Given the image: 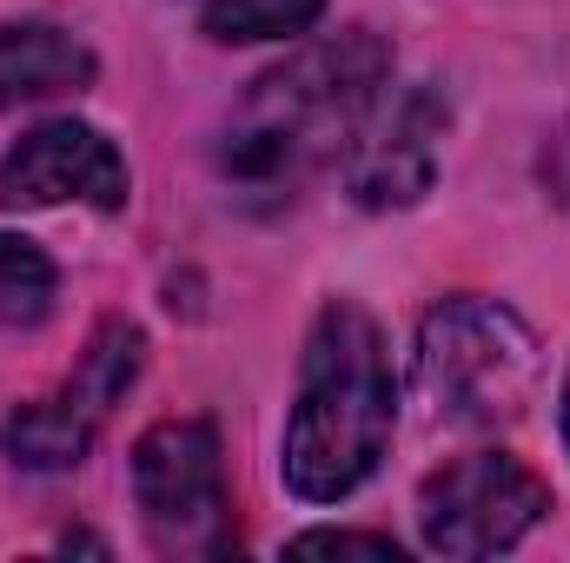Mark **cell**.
<instances>
[{"instance_id":"cell-1","label":"cell","mask_w":570,"mask_h":563,"mask_svg":"<svg viewBox=\"0 0 570 563\" xmlns=\"http://www.w3.org/2000/svg\"><path fill=\"white\" fill-rule=\"evenodd\" d=\"M392 73V53L372 27H345L305 53L273 67L226 120L219 134V172L239 199L285 206L312 172H325L358 140L379 87Z\"/></svg>"},{"instance_id":"cell-2","label":"cell","mask_w":570,"mask_h":563,"mask_svg":"<svg viewBox=\"0 0 570 563\" xmlns=\"http://www.w3.org/2000/svg\"><path fill=\"white\" fill-rule=\"evenodd\" d=\"M392 437V365L372 312L332 298L312 318L305 365H298V405L285 418V484L305 504L352 497Z\"/></svg>"},{"instance_id":"cell-3","label":"cell","mask_w":570,"mask_h":563,"mask_svg":"<svg viewBox=\"0 0 570 563\" xmlns=\"http://www.w3.org/2000/svg\"><path fill=\"white\" fill-rule=\"evenodd\" d=\"M544 358L531 325L491 298H444L419 325L412 392L431 431H498L538 398Z\"/></svg>"},{"instance_id":"cell-4","label":"cell","mask_w":570,"mask_h":563,"mask_svg":"<svg viewBox=\"0 0 570 563\" xmlns=\"http://www.w3.org/2000/svg\"><path fill=\"white\" fill-rule=\"evenodd\" d=\"M544 511H551V491H544L538 471H524L504 451H471V457H458V464L425 477L419 537L438 557H498Z\"/></svg>"},{"instance_id":"cell-5","label":"cell","mask_w":570,"mask_h":563,"mask_svg":"<svg viewBox=\"0 0 570 563\" xmlns=\"http://www.w3.org/2000/svg\"><path fill=\"white\" fill-rule=\"evenodd\" d=\"M134 497L159 551H226V464L206 418H166L134 444Z\"/></svg>"},{"instance_id":"cell-6","label":"cell","mask_w":570,"mask_h":563,"mask_svg":"<svg viewBox=\"0 0 570 563\" xmlns=\"http://www.w3.org/2000/svg\"><path fill=\"white\" fill-rule=\"evenodd\" d=\"M451 100L438 93V80L405 87L399 100H385L379 113H365L358 140H352V166L345 186L358 206L385 213V206H412L438 172V140H444Z\"/></svg>"},{"instance_id":"cell-7","label":"cell","mask_w":570,"mask_h":563,"mask_svg":"<svg viewBox=\"0 0 570 563\" xmlns=\"http://www.w3.org/2000/svg\"><path fill=\"white\" fill-rule=\"evenodd\" d=\"M127 206V159L80 120H47L0 159V206Z\"/></svg>"},{"instance_id":"cell-8","label":"cell","mask_w":570,"mask_h":563,"mask_svg":"<svg viewBox=\"0 0 570 563\" xmlns=\"http://www.w3.org/2000/svg\"><path fill=\"white\" fill-rule=\"evenodd\" d=\"M94 80V53L53 20H0V107L80 93Z\"/></svg>"},{"instance_id":"cell-9","label":"cell","mask_w":570,"mask_h":563,"mask_svg":"<svg viewBox=\"0 0 570 563\" xmlns=\"http://www.w3.org/2000/svg\"><path fill=\"white\" fill-rule=\"evenodd\" d=\"M94 431L100 424L87 418L67 392H53V398H33V405H20V412L0 418V451L13 464H27V471H67V464L87 457Z\"/></svg>"},{"instance_id":"cell-10","label":"cell","mask_w":570,"mask_h":563,"mask_svg":"<svg viewBox=\"0 0 570 563\" xmlns=\"http://www.w3.org/2000/svg\"><path fill=\"white\" fill-rule=\"evenodd\" d=\"M140 365H146V338H140V325H127V318H107L94 338H87V352H80V365H73V378L60 385L80 412L94 424H107L114 418V405L134 392V378H140Z\"/></svg>"},{"instance_id":"cell-11","label":"cell","mask_w":570,"mask_h":563,"mask_svg":"<svg viewBox=\"0 0 570 563\" xmlns=\"http://www.w3.org/2000/svg\"><path fill=\"white\" fill-rule=\"evenodd\" d=\"M318 13H325V0H206L199 27L233 47V40H285L298 27H312Z\"/></svg>"},{"instance_id":"cell-12","label":"cell","mask_w":570,"mask_h":563,"mask_svg":"<svg viewBox=\"0 0 570 563\" xmlns=\"http://www.w3.org/2000/svg\"><path fill=\"white\" fill-rule=\"evenodd\" d=\"M53 305V266L40 246L0 233V325H40Z\"/></svg>"},{"instance_id":"cell-13","label":"cell","mask_w":570,"mask_h":563,"mask_svg":"<svg viewBox=\"0 0 570 563\" xmlns=\"http://www.w3.org/2000/svg\"><path fill=\"white\" fill-rule=\"evenodd\" d=\"M292 551L298 557H379V563L405 557L392 537H365V531H305V537H292Z\"/></svg>"},{"instance_id":"cell-14","label":"cell","mask_w":570,"mask_h":563,"mask_svg":"<svg viewBox=\"0 0 570 563\" xmlns=\"http://www.w3.org/2000/svg\"><path fill=\"white\" fill-rule=\"evenodd\" d=\"M564 444H570V378H564Z\"/></svg>"}]
</instances>
